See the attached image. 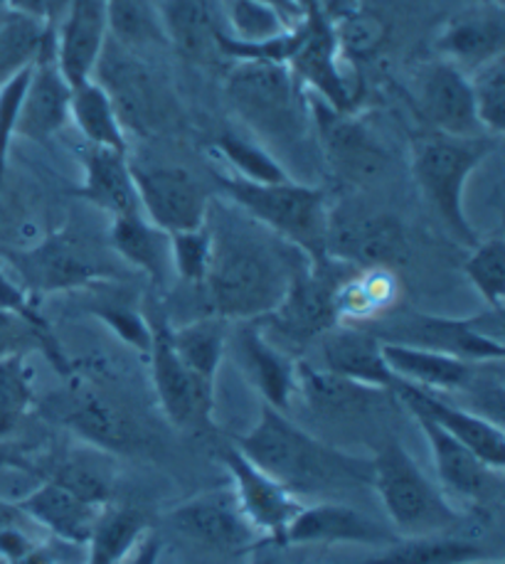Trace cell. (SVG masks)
Wrapping results in <instances>:
<instances>
[{
    "mask_svg": "<svg viewBox=\"0 0 505 564\" xmlns=\"http://www.w3.org/2000/svg\"><path fill=\"white\" fill-rule=\"evenodd\" d=\"M473 107L483 133L501 141L505 133V57L488 62L469 75Z\"/></svg>",
    "mask_w": 505,
    "mask_h": 564,
    "instance_id": "cell-46",
    "label": "cell"
},
{
    "mask_svg": "<svg viewBox=\"0 0 505 564\" xmlns=\"http://www.w3.org/2000/svg\"><path fill=\"white\" fill-rule=\"evenodd\" d=\"M313 139L319 143L325 163L343 181L365 185L373 183L389 169V151L355 111H341L329 101L309 91Z\"/></svg>",
    "mask_w": 505,
    "mask_h": 564,
    "instance_id": "cell-10",
    "label": "cell"
},
{
    "mask_svg": "<svg viewBox=\"0 0 505 564\" xmlns=\"http://www.w3.org/2000/svg\"><path fill=\"white\" fill-rule=\"evenodd\" d=\"M417 107L431 133L459 135V139L488 135L483 133L473 107L469 75L444 59L431 62L419 75Z\"/></svg>",
    "mask_w": 505,
    "mask_h": 564,
    "instance_id": "cell-20",
    "label": "cell"
},
{
    "mask_svg": "<svg viewBox=\"0 0 505 564\" xmlns=\"http://www.w3.org/2000/svg\"><path fill=\"white\" fill-rule=\"evenodd\" d=\"M219 462L233 478V494L251 530L261 540H269L271 545L283 547L287 528L303 508L301 500L289 494L277 478L261 471L235 444L219 446Z\"/></svg>",
    "mask_w": 505,
    "mask_h": 564,
    "instance_id": "cell-14",
    "label": "cell"
},
{
    "mask_svg": "<svg viewBox=\"0 0 505 564\" xmlns=\"http://www.w3.org/2000/svg\"><path fill=\"white\" fill-rule=\"evenodd\" d=\"M141 213L168 235L207 225L209 195L197 177L181 165L131 163Z\"/></svg>",
    "mask_w": 505,
    "mask_h": 564,
    "instance_id": "cell-13",
    "label": "cell"
},
{
    "mask_svg": "<svg viewBox=\"0 0 505 564\" xmlns=\"http://www.w3.org/2000/svg\"><path fill=\"white\" fill-rule=\"evenodd\" d=\"M393 397L407 406V412H419L429 416L431 422L439 424L441 430L454 436L456 442L469 446L473 454L481 456L491 468L503 471L505 434L501 430V424L488 420V416L464 410V406L451 404L437 392L415 388V384L402 382V380L395 382Z\"/></svg>",
    "mask_w": 505,
    "mask_h": 564,
    "instance_id": "cell-17",
    "label": "cell"
},
{
    "mask_svg": "<svg viewBox=\"0 0 505 564\" xmlns=\"http://www.w3.org/2000/svg\"><path fill=\"white\" fill-rule=\"evenodd\" d=\"M303 87L341 111H355V94L343 72L339 37L333 20L321 6L309 8L301 18V43L289 62Z\"/></svg>",
    "mask_w": 505,
    "mask_h": 564,
    "instance_id": "cell-15",
    "label": "cell"
},
{
    "mask_svg": "<svg viewBox=\"0 0 505 564\" xmlns=\"http://www.w3.org/2000/svg\"><path fill=\"white\" fill-rule=\"evenodd\" d=\"M149 520L139 508H107L87 542V564H121L139 545Z\"/></svg>",
    "mask_w": 505,
    "mask_h": 564,
    "instance_id": "cell-40",
    "label": "cell"
},
{
    "mask_svg": "<svg viewBox=\"0 0 505 564\" xmlns=\"http://www.w3.org/2000/svg\"><path fill=\"white\" fill-rule=\"evenodd\" d=\"M323 368L367 388L393 392L397 378L387 368L383 340L363 326H335L321 338Z\"/></svg>",
    "mask_w": 505,
    "mask_h": 564,
    "instance_id": "cell-29",
    "label": "cell"
},
{
    "mask_svg": "<svg viewBox=\"0 0 505 564\" xmlns=\"http://www.w3.org/2000/svg\"><path fill=\"white\" fill-rule=\"evenodd\" d=\"M387 368L397 380L429 392H466L481 362H469L454 355L383 343Z\"/></svg>",
    "mask_w": 505,
    "mask_h": 564,
    "instance_id": "cell-31",
    "label": "cell"
},
{
    "mask_svg": "<svg viewBox=\"0 0 505 564\" xmlns=\"http://www.w3.org/2000/svg\"><path fill=\"white\" fill-rule=\"evenodd\" d=\"M69 121L75 123L89 145L111 151H129V141H126L119 113L114 109L109 94L101 89L97 79H87L82 85L72 87Z\"/></svg>",
    "mask_w": 505,
    "mask_h": 564,
    "instance_id": "cell-37",
    "label": "cell"
},
{
    "mask_svg": "<svg viewBox=\"0 0 505 564\" xmlns=\"http://www.w3.org/2000/svg\"><path fill=\"white\" fill-rule=\"evenodd\" d=\"M107 20L109 40L123 50L168 45L158 0H107Z\"/></svg>",
    "mask_w": 505,
    "mask_h": 564,
    "instance_id": "cell-39",
    "label": "cell"
},
{
    "mask_svg": "<svg viewBox=\"0 0 505 564\" xmlns=\"http://www.w3.org/2000/svg\"><path fill=\"white\" fill-rule=\"evenodd\" d=\"M493 560H503V552L464 538L429 535L395 540L377 555L351 564H486Z\"/></svg>",
    "mask_w": 505,
    "mask_h": 564,
    "instance_id": "cell-36",
    "label": "cell"
},
{
    "mask_svg": "<svg viewBox=\"0 0 505 564\" xmlns=\"http://www.w3.org/2000/svg\"><path fill=\"white\" fill-rule=\"evenodd\" d=\"M395 269H353L335 289V313L341 326H373L393 313L399 301Z\"/></svg>",
    "mask_w": 505,
    "mask_h": 564,
    "instance_id": "cell-33",
    "label": "cell"
},
{
    "mask_svg": "<svg viewBox=\"0 0 505 564\" xmlns=\"http://www.w3.org/2000/svg\"><path fill=\"white\" fill-rule=\"evenodd\" d=\"M215 151L227 165V175H235L247 183H283L291 181L289 171L279 163L265 143L247 139L235 131L217 135Z\"/></svg>",
    "mask_w": 505,
    "mask_h": 564,
    "instance_id": "cell-41",
    "label": "cell"
},
{
    "mask_svg": "<svg viewBox=\"0 0 505 564\" xmlns=\"http://www.w3.org/2000/svg\"><path fill=\"white\" fill-rule=\"evenodd\" d=\"M434 52L464 75L505 57V8L491 3L466 8L439 30Z\"/></svg>",
    "mask_w": 505,
    "mask_h": 564,
    "instance_id": "cell-21",
    "label": "cell"
},
{
    "mask_svg": "<svg viewBox=\"0 0 505 564\" xmlns=\"http://www.w3.org/2000/svg\"><path fill=\"white\" fill-rule=\"evenodd\" d=\"M293 496H341L370 486L373 458L341 452L261 404L257 424L233 442Z\"/></svg>",
    "mask_w": 505,
    "mask_h": 564,
    "instance_id": "cell-2",
    "label": "cell"
},
{
    "mask_svg": "<svg viewBox=\"0 0 505 564\" xmlns=\"http://www.w3.org/2000/svg\"><path fill=\"white\" fill-rule=\"evenodd\" d=\"M333 28L335 37H339L341 55L353 59L375 55V50L385 43L387 33L383 20L373 13H365L363 8H357L355 13L335 20Z\"/></svg>",
    "mask_w": 505,
    "mask_h": 564,
    "instance_id": "cell-49",
    "label": "cell"
},
{
    "mask_svg": "<svg viewBox=\"0 0 505 564\" xmlns=\"http://www.w3.org/2000/svg\"><path fill=\"white\" fill-rule=\"evenodd\" d=\"M151 545H153V542H151ZM146 547L143 550V555L139 557V562H136V564H153V557H155V547Z\"/></svg>",
    "mask_w": 505,
    "mask_h": 564,
    "instance_id": "cell-54",
    "label": "cell"
},
{
    "mask_svg": "<svg viewBox=\"0 0 505 564\" xmlns=\"http://www.w3.org/2000/svg\"><path fill=\"white\" fill-rule=\"evenodd\" d=\"M479 3H491V6H501L503 8V0H479Z\"/></svg>",
    "mask_w": 505,
    "mask_h": 564,
    "instance_id": "cell-56",
    "label": "cell"
},
{
    "mask_svg": "<svg viewBox=\"0 0 505 564\" xmlns=\"http://www.w3.org/2000/svg\"><path fill=\"white\" fill-rule=\"evenodd\" d=\"M207 227L213 232V257L200 289L209 313L229 323L269 316L309 259L255 219L229 217L223 207L215 210L209 205Z\"/></svg>",
    "mask_w": 505,
    "mask_h": 564,
    "instance_id": "cell-1",
    "label": "cell"
},
{
    "mask_svg": "<svg viewBox=\"0 0 505 564\" xmlns=\"http://www.w3.org/2000/svg\"><path fill=\"white\" fill-rule=\"evenodd\" d=\"M10 506L30 520H35L37 525L50 530L57 540L77 547H87L101 513L109 508L87 503V500H82L72 490L50 478L23 498L13 500Z\"/></svg>",
    "mask_w": 505,
    "mask_h": 564,
    "instance_id": "cell-28",
    "label": "cell"
},
{
    "mask_svg": "<svg viewBox=\"0 0 505 564\" xmlns=\"http://www.w3.org/2000/svg\"><path fill=\"white\" fill-rule=\"evenodd\" d=\"M35 375L25 355H8L0 360V442H8L25 422L35 404Z\"/></svg>",
    "mask_w": 505,
    "mask_h": 564,
    "instance_id": "cell-42",
    "label": "cell"
},
{
    "mask_svg": "<svg viewBox=\"0 0 505 564\" xmlns=\"http://www.w3.org/2000/svg\"><path fill=\"white\" fill-rule=\"evenodd\" d=\"M109 242L126 264L143 271L158 289L168 284L173 274L171 235L158 229L143 213L114 217Z\"/></svg>",
    "mask_w": 505,
    "mask_h": 564,
    "instance_id": "cell-34",
    "label": "cell"
},
{
    "mask_svg": "<svg viewBox=\"0 0 505 564\" xmlns=\"http://www.w3.org/2000/svg\"><path fill=\"white\" fill-rule=\"evenodd\" d=\"M69 104L72 85L57 65L52 40L30 69L15 135L37 143L50 141L69 123Z\"/></svg>",
    "mask_w": 505,
    "mask_h": 564,
    "instance_id": "cell-23",
    "label": "cell"
},
{
    "mask_svg": "<svg viewBox=\"0 0 505 564\" xmlns=\"http://www.w3.org/2000/svg\"><path fill=\"white\" fill-rule=\"evenodd\" d=\"M30 350H40L62 378H72V362L57 343L55 333H42L30 326L28 321L18 318L15 313L0 308V360L8 355H28Z\"/></svg>",
    "mask_w": 505,
    "mask_h": 564,
    "instance_id": "cell-43",
    "label": "cell"
},
{
    "mask_svg": "<svg viewBox=\"0 0 505 564\" xmlns=\"http://www.w3.org/2000/svg\"><path fill=\"white\" fill-rule=\"evenodd\" d=\"M297 392H301L315 414L323 416L367 414L393 397V392L367 388L303 360H297Z\"/></svg>",
    "mask_w": 505,
    "mask_h": 564,
    "instance_id": "cell-32",
    "label": "cell"
},
{
    "mask_svg": "<svg viewBox=\"0 0 505 564\" xmlns=\"http://www.w3.org/2000/svg\"><path fill=\"white\" fill-rule=\"evenodd\" d=\"M62 422L84 444L104 454H129L141 446L139 422L123 412L117 402L94 390H75L62 406Z\"/></svg>",
    "mask_w": 505,
    "mask_h": 564,
    "instance_id": "cell-24",
    "label": "cell"
},
{
    "mask_svg": "<svg viewBox=\"0 0 505 564\" xmlns=\"http://www.w3.org/2000/svg\"><path fill=\"white\" fill-rule=\"evenodd\" d=\"M235 352L241 372L247 375L265 404L281 412L287 410L297 392V360L287 350L273 346L257 321H239Z\"/></svg>",
    "mask_w": 505,
    "mask_h": 564,
    "instance_id": "cell-26",
    "label": "cell"
},
{
    "mask_svg": "<svg viewBox=\"0 0 505 564\" xmlns=\"http://www.w3.org/2000/svg\"><path fill=\"white\" fill-rule=\"evenodd\" d=\"M92 452H72L52 466L50 480L65 486L72 494L79 496L87 503L107 508L114 496V471L111 454H104L99 448L89 446Z\"/></svg>",
    "mask_w": 505,
    "mask_h": 564,
    "instance_id": "cell-38",
    "label": "cell"
},
{
    "mask_svg": "<svg viewBox=\"0 0 505 564\" xmlns=\"http://www.w3.org/2000/svg\"><path fill=\"white\" fill-rule=\"evenodd\" d=\"M217 185L237 210L299 249L311 264L329 259L331 203L321 187L293 177L283 183H247L227 173L217 175Z\"/></svg>",
    "mask_w": 505,
    "mask_h": 564,
    "instance_id": "cell-4",
    "label": "cell"
},
{
    "mask_svg": "<svg viewBox=\"0 0 505 564\" xmlns=\"http://www.w3.org/2000/svg\"><path fill=\"white\" fill-rule=\"evenodd\" d=\"M227 99L255 139L271 153L301 151L313 139L309 89L287 65L239 62L229 69Z\"/></svg>",
    "mask_w": 505,
    "mask_h": 564,
    "instance_id": "cell-3",
    "label": "cell"
},
{
    "mask_svg": "<svg viewBox=\"0 0 505 564\" xmlns=\"http://www.w3.org/2000/svg\"><path fill=\"white\" fill-rule=\"evenodd\" d=\"M383 343L425 348L469 362H496L505 358L503 311L486 308L479 316L447 318L429 313H387L373 326H363Z\"/></svg>",
    "mask_w": 505,
    "mask_h": 564,
    "instance_id": "cell-7",
    "label": "cell"
},
{
    "mask_svg": "<svg viewBox=\"0 0 505 564\" xmlns=\"http://www.w3.org/2000/svg\"><path fill=\"white\" fill-rule=\"evenodd\" d=\"M30 69L33 67L18 72V75H13L8 82L0 85V183H3L10 145H13L15 131H18L20 107H23V94L28 87Z\"/></svg>",
    "mask_w": 505,
    "mask_h": 564,
    "instance_id": "cell-50",
    "label": "cell"
},
{
    "mask_svg": "<svg viewBox=\"0 0 505 564\" xmlns=\"http://www.w3.org/2000/svg\"><path fill=\"white\" fill-rule=\"evenodd\" d=\"M498 139L493 135H459L427 133L412 143V169L415 183L422 193L425 203L439 223L449 229V235L464 247H476L479 235L473 229L464 207V193L473 171L496 151Z\"/></svg>",
    "mask_w": 505,
    "mask_h": 564,
    "instance_id": "cell-5",
    "label": "cell"
},
{
    "mask_svg": "<svg viewBox=\"0 0 505 564\" xmlns=\"http://www.w3.org/2000/svg\"><path fill=\"white\" fill-rule=\"evenodd\" d=\"M225 318L219 316H203L195 318L185 326H171V346L187 372L205 384V388L215 390L219 365L225 360L227 343H229V328Z\"/></svg>",
    "mask_w": 505,
    "mask_h": 564,
    "instance_id": "cell-35",
    "label": "cell"
},
{
    "mask_svg": "<svg viewBox=\"0 0 505 564\" xmlns=\"http://www.w3.org/2000/svg\"><path fill=\"white\" fill-rule=\"evenodd\" d=\"M0 468H20V471H35V466L8 442H0Z\"/></svg>",
    "mask_w": 505,
    "mask_h": 564,
    "instance_id": "cell-53",
    "label": "cell"
},
{
    "mask_svg": "<svg viewBox=\"0 0 505 564\" xmlns=\"http://www.w3.org/2000/svg\"><path fill=\"white\" fill-rule=\"evenodd\" d=\"M0 308L15 313L18 318L28 321L30 326L42 330V333H55V330H52L50 323L45 321V316H42V313L37 311L33 294H30V291L23 284H20V281H15L10 274H6L3 269H0Z\"/></svg>",
    "mask_w": 505,
    "mask_h": 564,
    "instance_id": "cell-51",
    "label": "cell"
},
{
    "mask_svg": "<svg viewBox=\"0 0 505 564\" xmlns=\"http://www.w3.org/2000/svg\"><path fill=\"white\" fill-rule=\"evenodd\" d=\"M464 274L479 291L486 306L493 311H503L505 306V242L501 237H491L476 247L464 261Z\"/></svg>",
    "mask_w": 505,
    "mask_h": 564,
    "instance_id": "cell-45",
    "label": "cell"
},
{
    "mask_svg": "<svg viewBox=\"0 0 505 564\" xmlns=\"http://www.w3.org/2000/svg\"><path fill=\"white\" fill-rule=\"evenodd\" d=\"M409 414L415 416L419 430L427 436L441 486L451 490V494H456L459 498L473 500V503L491 500L498 494L503 484V471L491 468L481 456L473 454L469 446L456 442L454 436L447 434L429 416L419 412Z\"/></svg>",
    "mask_w": 505,
    "mask_h": 564,
    "instance_id": "cell-27",
    "label": "cell"
},
{
    "mask_svg": "<svg viewBox=\"0 0 505 564\" xmlns=\"http://www.w3.org/2000/svg\"><path fill=\"white\" fill-rule=\"evenodd\" d=\"M348 271L353 269L333 259L303 264L291 279L279 306L257 321L273 346L287 352L289 348L301 350L339 326L335 289Z\"/></svg>",
    "mask_w": 505,
    "mask_h": 564,
    "instance_id": "cell-8",
    "label": "cell"
},
{
    "mask_svg": "<svg viewBox=\"0 0 505 564\" xmlns=\"http://www.w3.org/2000/svg\"><path fill=\"white\" fill-rule=\"evenodd\" d=\"M10 261L30 294H62L99 286L107 281V269L99 264L87 245L75 232L60 229L40 245L10 254Z\"/></svg>",
    "mask_w": 505,
    "mask_h": 564,
    "instance_id": "cell-11",
    "label": "cell"
},
{
    "mask_svg": "<svg viewBox=\"0 0 505 564\" xmlns=\"http://www.w3.org/2000/svg\"><path fill=\"white\" fill-rule=\"evenodd\" d=\"M8 10H10V8H8V0H0V18H3V15L8 13Z\"/></svg>",
    "mask_w": 505,
    "mask_h": 564,
    "instance_id": "cell-55",
    "label": "cell"
},
{
    "mask_svg": "<svg viewBox=\"0 0 505 564\" xmlns=\"http://www.w3.org/2000/svg\"><path fill=\"white\" fill-rule=\"evenodd\" d=\"M171 525L183 538L217 552H241L261 540L241 516L233 486L205 490L168 513Z\"/></svg>",
    "mask_w": 505,
    "mask_h": 564,
    "instance_id": "cell-16",
    "label": "cell"
},
{
    "mask_svg": "<svg viewBox=\"0 0 505 564\" xmlns=\"http://www.w3.org/2000/svg\"><path fill=\"white\" fill-rule=\"evenodd\" d=\"M399 535L383 522L367 518L345 503L303 506L283 535V547L301 545H373L387 547Z\"/></svg>",
    "mask_w": 505,
    "mask_h": 564,
    "instance_id": "cell-19",
    "label": "cell"
},
{
    "mask_svg": "<svg viewBox=\"0 0 505 564\" xmlns=\"http://www.w3.org/2000/svg\"><path fill=\"white\" fill-rule=\"evenodd\" d=\"M107 40V0H67L55 28V59L72 87L92 79Z\"/></svg>",
    "mask_w": 505,
    "mask_h": 564,
    "instance_id": "cell-22",
    "label": "cell"
},
{
    "mask_svg": "<svg viewBox=\"0 0 505 564\" xmlns=\"http://www.w3.org/2000/svg\"><path fill=\"white\" fill-rule=\"evenodd\" d=\"M165 43L195 65L225 62L219 40L227 33L225 10L217 0H158Z\"/></svg>",
    "mask_w": 505,
    "mask_h": 564,
    "instance_id": "cell-25",
    "label": "cell"
},
{
    "mask_svg": "<svg viewBox=\"0 0 505 564\" xmlns=\"http://www.w3.org/2000/svg\"><path fill=\"white\" fill-rule=\"evenodd\" d=\"M149 321L153 330L149 350L151 380L165 420L185 432L207 430V426H213L215 390L200 384L178 360L171 346V323L163 313H153Z\"/></svg>",
    "mask_w": 505,
    "mask_h": 564,
    "instance_id": "cell-12",
    "label": "cell"
},
{
    "mask_svg": "<svg viewBox=\"0 0 505 564\" xmlns=\"http://www.w3.org/2000/svg\"><path fill=\"white\" fill-rule=\"evenodd\" d=\"M213 257V232L209 227L187 229V232L171 235V261L173 274L185 284L203 286Z\"/></svg>",
    "mask_w": 505,
    "mask_h": 564,
    "instance_id": "cell-48",
    "label": "cell"
},
{
    "mask_svg": "<svg viewBox=\"0 0 505 564\" xmlns=\"http://www.w3.org/2000/svg\"><path fill=\"white\" fill-rule=\"evenodd\" d=\"M225 25L227 35L235 40L259 43V40L283 35L297 23L265 0H229L225 8Z\"/></svg>",
    "mask_w": 505,
    "mask_h": 564,
    "instance_id": "cell-44",
    "label": "cell"
},
{
    "mask_svg": "<svg viewBox=\"0 0 505 564\" xmlns=\"http://www.w3.org/2000/svg\"><path fill=\"white\" fill-rule=\"evenodd\" d=\"M92 79L109 94L123 131H151L158 121V97L149 69L133 57L131 50L107 40Z\"/></svg>",
    "mask_w": 505,
    "mask_h": 564,
    "instance_id": "cell-18",
    "label": "cell"
},
{
    "mask_svg": "<svg viewBox=\"0 0 505 564\" xmlns=\"http://www.w3.org/2000/svg\"><path fill=\"white\" fill-rule=\"evenodd\" d=\"M35 545L18 530H0V564H13L25 557Z\"/></svg>",
    "mask_w": 505,
    "mask_h": 564,
    "instance_id": "cell-52",
    "label": "cell"
},
{
    "mask_svg": "<svg viewBox=\"0 0 505 564\" xmlns=\"http://www.w3.org/2000/svg\"><path fill=\"white\" fill-rule=\"evenodd\" d=\"M407 254V235L395 215L343 203L331 207L329 259L351 269H395Z\"/></svg>",
    "mask_w": 505,
    "mask_h": 564,
    "instance_id": "cell-9",
    "label": "cell"
},
{
    "mask_svg": "<svg viewBox=\"0 0 505 564\" xmlns=\"http://www.w3.org/2000/svg\"><path fill=\"white\" fill-rule=\"evenodd\" d=\"M75 193L84 203L107 213L111 219L141 213L129 151H111L89 145L82 159V185Z\"/></svg>",
    "mask_w": 505,
    "mask_h": 564,
    "instance_id": "cell-30",
    "label": "cell"
},
{
    "mask_svg": "<svg viewBox=\"0 0 505 564\" xmlns=\"http://www.w3.org/2000/svg\"><path fill=\"white\" fill-rule=\"evenodd\" d=\"M89 313L94 318H99L109 330L117 333V338L123 340L126 346L149 355L153 330L149 316H143L139 308H133L121 299H99L89 306Z\"/></svg>",
    "mask_w": 505,
    "mask_h": 564,
    "instance_id": "cell-47",
    "label": "cell"
},
{
    "mask_svg": "<svg viewBox=\"0 0 505 564\" xmlns=\"http://www.w3.org/2000/svg\"><path fill=\"white\" fill-rule=\"evenodd\" d=\"M370 486L380 496L393 530L402 538L444 535L464 520L397 438H387L373 456Z\"/></svg>",
    "mask_w": 505,
    "mask_h": 564,
    "instance_id": "cell-6",
    "label": "cell"
}]
</instances>
